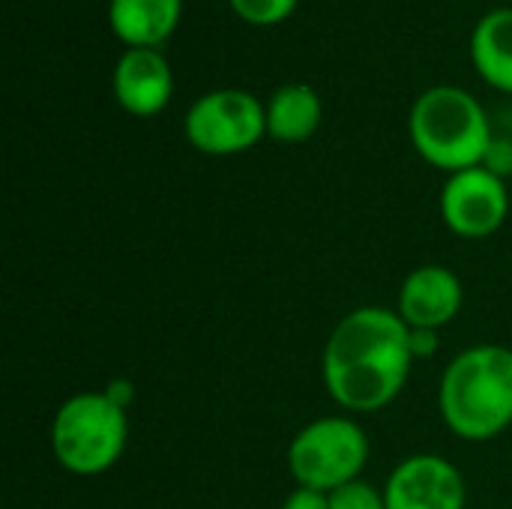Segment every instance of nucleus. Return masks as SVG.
Masks as SVG:
<instances>
[{
	"mask_svg": "<svg viewBox=\"0 0 512 509\" xmlns=\"http://www.w3.org/2000/svg\"><path fill=\"white\" fill-rule=\"evenodd\" d=\"M411 327L396 309L360 306L327 336L321 378L327 396L351 414H375L399 399L411 378Z\"/></svg>",
	"mask_w": 512,
	"mask_h": 509,
	"instance_id": "obj_1",
	"label": "nucleus"
},
{
	"mask_svg": "<svg viewBox=\"0 0 512 509\" xmlns=\"http://www.w3.org/2000/svg\"><path fill=\"white\" fill-rule=\"evenodd\" d=\"M447 429L471 444L495 441L512 426V348L474 345L447 363L438 384Z\"/></svg>",
	"mask_w": 512,
	"mask_h": 509,
	"instance_id": "obj_2",
	"label": "nucleus"
},
{
	"mask_svg": "<svg viewBox=\"0 0 512 509\" xmlns=\"http://www.w3.org/2000/svg\"><path fill=\"white\" fill-rule=\"evenodd\" d=\"M408 132L414 150L447 174L477 168L492 141L480 99L453 84H438L417 96L408 114Z\"/></svg>",
	"mask_w": 512,
	"mask_h": 509,
	"instance_id": "obj_3",
	"label": "nucleus"
},
{
	"mask_svg": "<svg viewBox=\"0 0 512 509\" xmlns=\"http://www.w3.org/2000/svg\"><path fill=\"white\" fill-rule=\"evenodd\" d=\"M51 453L57 465L75 477H99L111 471L129 444L126 411L102 390L69 396L51 420Z\"/></svg>",
	"mask_w": 512,
	"mask_h": 509,
	"instance_id": "obj_4",
	"label": "nucleus"
},
{
	"mask_svg": "<svg viewBox=\"0 0 512 509\" xmlns=\"http://www.w3.org/2000/svg\"><path fill=\"white\" fill-rule=\"evenodd\" d=\"M369 462V438L354 417L330 414L306 423L288 444V471L297 486L336 492L360 480Z\"/></svg>",
	"mask_w": 512,
	"mask_h": 509,
	"instance_id": "obj_5",
	"label": "nucleus"
},
{
	"mask_svg": "<svg viewBox=\"0 0 512 509\" xmlns=\"http://www.w3.org/2000/svg\"><path fill=\"white\" fill-rule=\"evenodd\" d=\"M186 141L207 156H234L252 150L267 135V105L237 87L204 93L183 117Z\"/></svg>",
	"mask_w": 512,
	"mask_h": 509,
	"instance_id": "obj_6",
	"label": "nucleus"
},
{
	"mask_svg": "<svg viewBox=\"0 0 512 509\" xmlns=\"http://www.w3.org/2000/svg\"><path fill=\"white\" fill-rule=\"evenodd\" d=\"M510 216L507 183L483 165L447 177L441 189V219L462 240H483L504 228Z\"/></svg>",
	"mask_w": 512,
	"mask_h": 509,
	"instance_id": "obj_7",
	"label": "nucleus"
},
{
	"mask_svg": "<svg viewBox=\"0 0 512 509\" xmlns=\"http://www.w3.org/2000/svg\"><path fill=\"white\" fill-rule=\"evenodd\" d=\"M384 498L387 509H465L468 489L462 471L450 459L417 453L390 471Z\"/></svg>",
	"mask_w": 512,
	"mask_h": 509,
	"instance_id": "obj_8",
	"label": "nucleus"
},
{
	"mask_svg": "<svg viewBox=\"0 0 512 509\" xmlns=\"http://www.w3.org/2000/svg\"><path fill=\"white\" fill-rule=\"evenodd\" d=\"M462 279L444 264H423L411 270L399 288L396 312L408 327L441 330L462 312Z\"/></svg>",
	"mask_w": 512,
	"mask_h": 509,
	"instance_id": "obj_9",
	"label": "nucleus"
},
{
	"mask_svg": "<svg viewBox=\"0 0 512 509\" xmlns=\"http://www.w3.org/2000/svg\"><path fill=\"white\" fill-rule=\"evenodd\" d=\"M111 90L132 117H153L174 93V72L159 48H126L114 66Z\"/></svg>",
	"mask_w": 512,
	"mask_h": 509,
	"instance_id": "obj_10",
	"label": "nucleus"
},
{
	"mask_svg": "<svg viewBox=\"0 0 512 509\" xmlns=\"http://www.w3.org/2000/svg\"><path fill=\"white\" fill-rule=\"evenodd\" d=\"M183 0H111L108 24L126 48H162L177 30Z\"/></svg>",
	"mask_w": 512,
	"mask_h": 509,
	"instance_id": "obj_11",
	"label": "nucleus"
},
{
	"mask_svg": "<svg viewBox=\"0 0 512 509\" xmlns=\"http://www.w3.org/2000/svg\"><path fill=\"white\" fill-rule=\"evenodd\" d=\"M321 114V96L309 84H282L267 102V135L282 144L309 141L321 126Z\"/></svg>",
	"mask_w": 512,
	"mask_h": 509,
	"instance_id": "obj_12",
	"label": "nucleus"
},
{
	"mask_svg": "<svg viewBox=\"0 0 512 509\" xmlns=\"http://www.w3.org/2000/svg\"><path fill=\"white\" fill-rule=\"evenodd\" d=\"M474 69L498 90L512 93V6L486 12L471 33Z\"/></svg>",
	"mask_w": 512,
	"mask_h": 509,
	"instance_id": "obj_13",
	"label": "nucleus"
},
{
	"mask_svg": "<svg viewBox=\"0 0 512 509\" xmlns=\"http://www.w3.org/2000/svg\"><path fill=\"white\" fill-rule=\"evenodd\" d=\"M228 3L246 24H255V27L282 24L297 9V0H228Z\"/></svg>",
	"mask_w": 512,
	"mask_h": 509,
	"instance_id": "obj_14",
	"label": "nucleus"
},
{
	"mask_svg": "<svg viewBox=\"0 0 512 509\" xmlns=\"http://www.w3.org/2000/svg\"><path fill=\"white\" fill-rule=\"evenodd\" d=\"M327 498H330V509H387L384 489L366 483L363 477L354 480V483L339 486V489L330 492Z\"/></svg>",
	"mask_w": 512,
	"mask_h": 509,
	"instance_id": "obj_15",
	"label": "nucleus"
},
{
	"mask_svg": "<svg viewBox=\"0 0 512 509\" xmlns=\"http://www.w3.org/2000/svg\"><path fill=\"white\" fill-rule=\"evenodd\" d=\"M489 174L501 177L504 183L512 177V138H498L492 135L489 147H486V156L480 162Z\"/></svg>",
	"mask_w": 512,
	"mask_h": 509,
	"instance_id": "obj_16",
	"label": "nucleus"
},
{
	"mask_svg": "<svg viewBox=\"0 0 512 509\" xmlns=\"http://www.w3.org/2000/svg\"><path fill=\"white\" fill-rule=\"evenodd\" d=\"M408 345H411V357H414V363H417V360H429V357H435V354H438V348H441V339H438V330L411 327Z\"/></svg>",
	"mask_w": 512,
	"mask_h": 509,
	"instance_id": "obj_17",
	"label": "nucleus"
},
{
	"mask_svg": "<svg viewBox=\"0 0 512 509\" xmlns=\"http://www.w3.org/2000/svg\"><path fill=\"white\" fill-rule=\"evenodd\" d=\"M282 509H330V498H327L324 492L297 486V489L285 498Z\"/></svg>",
	"mask_w": 512,
	"mask_h": 509,
	"instance_id": "obj_18",
	"label": "nucleus"
},
{
	"mask_svg": "<svg viewBox=\"0 0 512 509\" xmlns=\"http://www.w3.org/2000/svg\"><path fill=\"white\" fill-rule=\"evenodd\" d=\"M102 393H105L117 408H123V411H129V405H132V399H135V387H132L126 378H111V381L102 387Z\"/></svg>",
	"mask_w": 512,
	"mask_h": 509,
	"instance_id": "obj_19",
	"label": "nucleus"
}]
</instances>
